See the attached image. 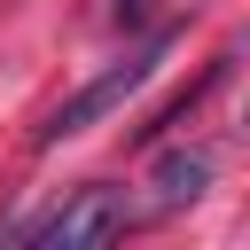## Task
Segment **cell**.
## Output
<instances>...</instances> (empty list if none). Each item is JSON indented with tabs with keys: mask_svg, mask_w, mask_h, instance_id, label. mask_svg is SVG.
<instances>
[{
	"mask_svg": "<svg viewBox=\"0 0 250 250\" xmlns=\"http://www.w3.org/2000/svg\"><path fill=\"white\" fill-rule=\"evenodd\" d=\"M125 227H133V211L117 188H70L55 211H39L23 227V242L31 250H94V242H117Z\"/></svg>",
	"mask_w": 250,
	"mask_h": 250,
	"instance_id": "7a4b0ae2",
	"label": "cell"
},
{
	"mask_svg": "<svg viewBox=\"0 0 250 250\" xmlns=\"http://www.w3.org/2000/svg\"><path fill=\"white\" fill-rule=\"evenodd\" d=\"M172 39H180V23H156V31H148L141 47H125V55H117V62L102 70V78H86L78 94H62V102L47 109V125H39L31 141H39V148H62V141H78L86 125H102L109 109H125V94H141V86L156 78V62L172 55Z\"/></svg>",
	"mask_w": 250,
	"mask_h": 250,
	"instance_id": "6da1fadb",
	"label": "cell"
},
{
	"mask_svg": "<svg viewBox=\"0 0 250 250\" xmlns=\"http://www.w3.org/2000/svg\"><path fill=\"white\" fill-rule=\"evenodd\" d=\"M211 188V148H164L156 156V172H148V195L172 211V203H195Z\"/></svg>",
	"mask_w": 250,
	"mask_h": 250,
	"instance_id": "3957f363",
	"label": "cell"
}]
</instances>
